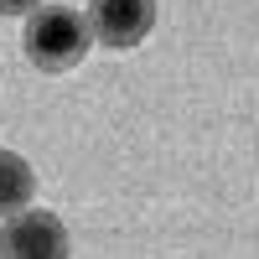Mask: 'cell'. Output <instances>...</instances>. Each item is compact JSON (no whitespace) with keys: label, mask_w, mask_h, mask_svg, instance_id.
Instances as JSON below:
<instances>
[{"label":"cell","mask_w":259,"mask_h":259,"mask_svg":"<svg viewBox=\"0 0 259 259\" xmlns=\"http://www.w3.org/2000/svg\"><path fill=\"white\" fill-rule=\"evenodd\" d=\"M0 254L16 259H62L68 254V228L57 212L31 207V212H11V223L0 228Z\"/></svg>","instance_id":"obj_2"},{"label":"cell","mask_w":259,"mask_h":259,"mask_svg":"<svg viewBox=\"0 0 259 259\" xmlns=\"http://www.w3.org/2000/svg\"><path fill=\"white\" fill-rule=\"evenodd\" d=\"M21 47H26L31 68L41 73H68L83 62V52L94 47L89 16L73 6H36L26 16V31H21Z\"/></svg>","instance_id":"obj_1"},{"label":"cell","mask_w":259,"mask_h":259,"mask_svg":"<svg viewBox=\"0 0 259 259\" xmlns=\"http://www.w3.org/2000/svg\"><path fill=\"white\" fill-rule=\"evenodd\" d=\"M41 0H0V16H31Z\"/></svg>","instance_id":"obj_5"},{"label":"cell","mask_w":259,"mask_h":259,"mask_svg":"<svg viewBox=\"0 0 259 259\" xmlns=\"http://www.w3.org/2000/svg\"><path fill=\"white\" fill-rule=\"evenodd\" d=\"M156 26V0H89V31L104 47H140Z\"/></svg>","instance_id":"obj_3"},{"label":"cell","mask_w":259,"mask_h":259,"mask_svg":"<svg viewBox=\"0 0 259 259\" xmlns=\"http://www.w3.org/2000/svg\"><path fill=\"white\" fill-rule=\"evenodd\" d=\"M31 192H36V177H31V166L16 156V150H0V218H11V212H21L31 202Z\"/></svg>","instance_id":"obj_4"}]
</instances>
